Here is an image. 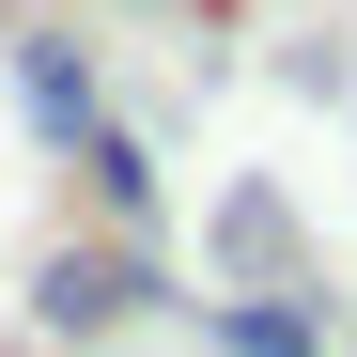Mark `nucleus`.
<instances>
[{"label":"nucleus","instance_id":"nucleus-1","mask_svg":"<svg viewBox=\"0 0 357 357\" xmlns=\"http://www.w3.org/2000/svg\"><path fill=\"white\" fill-rule=\"evenodd\" d=\"M155 233H93V249H47L31 264V326L47 342H109V326H125V311H155Z\"/></svg>","mask_w":357,"mask_h":357},{"label":"nucleus","instance_id":"nucleus-2","mask_svg":"<svg viewBox=\"0 0 357 357\" xmlns=\"http://www.w3.org/2000/svg\"><path fill=\"white\" fill-rule=\"evenodd\" d=\"M16 109H31V140H63V155H78V140L109 125L93 47H78V31H16Z\"/></svg>","mask_w":357,"mask_h":357},{"label":"nucleus","instance_id":"nucleus-3","mask_svg":"<svg viewBox=\"0 0 357 357\" xmlns=\"http://www.w3.org/2000/svg\"><path fill=\"white\" fill-rule=\"evenodd\" d=\"M202 342L218 357H326V311H311V280H264V295H202Z\"/></svg>","mask_w":357,"mask_h":357},{"label":"nucleus","instance_id":"nucleus-4","mask_svg":"<svg viewBox=\"0 0 357 357\" xmlns=\"http://www.w3.org/2000/svg\"><path fill=\"white\" fill-rule=\"evenodd\" d=\"M218 264H233V295L295 280V218H280V187H233V202H218Z\"/></svg>","mask_w":357,"mask_h":357},{"label":"nucleus","instance_id":"nucleus-5","mask_svg":"<svg viewBox=\"0 0 357 357\" xmlns=\"http://www.w3.org/2000/svg\"><path fill=\"white\" fill-rule=\"evenodd\" d=\"M78 187H93L109 233H155V155H140L125 125H93V140H78Z\"/></svg>","mask_w":357,"mask_h":357}]
</instances>
